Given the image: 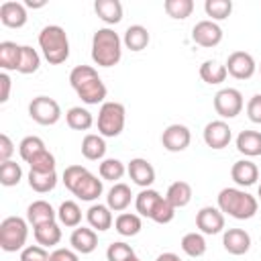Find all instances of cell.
I'll return each mask as SVG.
<instances>
[{"label": "cell", "instance_id": "obj_1", "mask_svg": "<svg viewBox=\"0 0 261 261\" xmlns=\"http://www.w3.org/2000/svg\"><path fill=\"white\" fill-rule=\"evenodd\" d=\"M69 84L75 90V94L82 98V102L94 106V104H104V98L108 94L102 77L92 65H75L69 71Z\"/></svg>", "mask_w": 261, "mask_h": 261}, {"label": "cell", "instance_id": "obj_2", "mask_svg": "<svg viewBox=\"0 0 261 261\" xmlns=\"http://www.w3.org/2000/svg\"><path fill=\"white\" fill-rule=\"evenodd\" d=\"M63 184L77 200H84V202L98 200L104 190L102 179L90 173L84 165H67L63 169Z\"/></svg>", "mask_w": 261, "mask_h": 261}, {"label": "cell", "instance_id": "obj_3", "mask_svg": "<svg viewBox=\"0 0 261 261\" xmlns=\"http://www.w3.org/2000/svg\"><path fill=\"white\" fill-rule=\"evenodd\" d=\"M218 208L222 214H228L237 220H249L257 214L259 202L241 188H222L218 192Z\"/></svg>", "mask_w": 261, "mask_h": 261}, {"label": "cell", "instance_id": "obj_4", "mask_svg": "<svg viewBox=\"0 0 261 261\" xmlns=\"http://www.w3.org/2000/svg\"><path fill=\"white\" fill-rule=\"evenodd\" d=\"M122 57V39L114 29H98L92 37V61L100 67H112Z\"/></svg>", "mask_w": 261, "mask_h": 261}, {"label": "cell", "instance_id": "obj_5", "mask_svg": "<svg viewBox=\"0 0 261 261\" xmlns=\"http://www.w3.org/2000/svg\"><path fill=\"white\" fill-rule=\"evenodd\" d=\"M39 47L43 51V57L51 65H59L67 61L69 57V39H67V33L59 24H47L41 29Z\"/></svg>", "mask_w": 261, "mask_h": 261}, {"label": "cell", "instance_id": "obj_6", "mask_svg": "<svg viewBox=\"0 0 261 261\" xmlns=\"http://www.w3.org/2000/svg\"><path fill=\"white\" fill-rule=\"evenodd\" d=\"M29 220L20 216H8L0 222V247L6 253H16L24 249L29 237Z\"/></svg>", "mask_w": 261, "mask_h": 261}, {"label": "cell", "instance_id": "obj_7", "mask_svg": "<svg viewBox=\"0 0 261 261\" xmlns=\"http://www.w3.org/2000/svg\"><path fill=\"white\" fill-rule=\"evenodd\" d=\"M126 110L120 102H104L98 112V133L102 137H118L124 128Z\"/></svg>", "mask_w": 261, "mask_h": 261}, {"label": "cell", "instance_id": "obj_8", "mask_svg": "<svg viewBox=\"0 0 261 261\" xmlns=\"http://www.w3.org/2000/svg\"><path fill=\"white\" fill-rule=\"evenodd\" d=\"M29 116L35 122L43 124V126H51V124H55L61 118V108H59V104L53 98H49V96H37L29 104Z\"/></svg>", "mask_w": 261, "mask_h": 261}, {"label": "cell", "instance_id": "obj_9", "mask_svg": "<svg viewBox=\"0 0 261 261\" xmlns=\"http://www.w3.org/2000/svg\"><path fill=\"white\" fill-rule=\"evenodd\" d=\"M243 94L237 88H222L214 96V110L222 118H234L243 110Z\"/></svg>", "mask_w": 261, "mask_h": 261}, {"label": "cell", "instance_id": "obj_10", "mask_svg": "<svg viewBox=\"0 0 261 261\" xmlns=\"http://www.w3.org/2000/svg\"><path fill=\"white\" fill-rule=\"evenodd\" d=\"M226 71L234 80H249L257 71V63H255V59H253L251 53H247V51H234L226 59Z\"/></svg>", "mask_w": 261, "mask_h": 261}, {"label": "cell", "instance_id": "obj_11", "mask_svg": "<svg viewBox=\"0 0 261 261\" xmlns=\"http://www.w3.org/2000/svg\"><path fill=\"white\" fill-rule=\"evenodd\" d=\"M190 141H192V133L186 124H169L161 135V145L169 153H179L188 149Z\"/></svg>", "mask_w": 261, "mask_h": 261}, {"label": "cell", "instance_id": "obj_12", "mask_svg": "<svg viewBox=\"0 0 261 261\" xmlns=\"http://www.w3.org/2000/svg\"><path fill=\"white\" fill-rule=\"evenodd\" d=\"M196 226L202 234H218L224 228V214L220 212V208L204 206L196 214Z\"/></svg>", "mask_w": 261, "mask_h": 261}, {"label": "cell", "instance_id": "obj_13", "mask_svg": "<svg viewBox=\"0 0 261 261\" xmlns=\"http://www.w3.org/2000/svg\"><path fill=\"white\" fill-rule=\"evenodd\" d=\"M192 41L200 47H216L222 41V29L214 20H200L192 29Z\"/></svg>", "mask_w": 261, "mask_h": 261}, {"label": "cell", "instance_id": "obj_14", "mask_svg": "<svg viewBox=\"0 0 261 261\" xmlns=\"http://www.w3.org/2000/svg\"><path fill=\"white\" fill-rule=\"evenodd\" d=\"M232 139V130L224 120H212L204 126V143L210 149H224Z\"/></svg>", "mask_w": 261, "mask_h": 261}, {"label": "cell", "instance_id": "obj_15", "mask_svg": "<svg viewBox=\"0 0 261 261\" xmlns=\"http://www.w3.org/2000/svg\"><path fill=\"white\" fill-rule=\"evenodd\" d=\"M27 6L22 2H14V0H8V2H2L0 4V20L4 27L8 29H20L27 24Z\"/></svg>", "mask_w": 261, "mask_h": 261}, {"label": "cell", "instance_id": "obj_16", "mask_svg": "<svg viewBox=\"0 0 261 261\" xmlns=\"http://www.w3.org/2000/svg\"><path fill=\"white\" fill-rule=\"evenodd\" d=\"M126 171H128L130 179H133L137 186H141L143 190L149 188V186L155 181V169H153V165H151L147 159H143V157L130 159L128 165H126Z\"/></svg>", "mask_w": 261, "mask_h": 261}, {"label": "cell", "instance_id": "obj_17", "mask_svg": "<svg viewBox=\"0 0 261 261\" xmlns=\"http://www.w3.org/2000/svg\"><path fill=\"white\" fill-rule=\"evenodd\" d=\"M222 245L230 255H245L251 249V237L243 228H228L222 234Z\"/></svg>", "mask_w": 261, "mask_h": 261}, {"label": "cell", "instance_id": "obj_18", "mask_svg": "<svg viewBox=\"0 0 261 261\" xmlns=\"http://www.w3.org/2000/svg\"><path fill=\"white\" fill-rule=\"evenodd\" d=\"M230 177L237 186H243V188H249L257 181L259 177V167L249 161V159H241V161H234L232 167H230Z\"/></svg>", "mask_w": 261, "mask_h": 261}, {"label": "cell", "instance_id": "obj_19", "mask_svg": "<svg viewBox=\"0 0 261 261\" xmlns=\"http://www.w3.org/2000/svg\"><path fill=\"white\" fill-rule=\"evenodd\" d=\"M69 245L73 247L75 253L88 255L98 247V234L94 228H86V226H77L73 228L71 237H69Z\"/></svg>", "mask_w": 261, "mask_h": 261}, {"label": "cell", "instance_id": "obj_20", "mask_svg": "<svg viewBox=\"0 0 261 261\" xmlns=\"http://www.w3.org/2000/svg\"><path fill=\"white\" fill-rule=\"evenodd\" d=\"M55 216H57V212L45 200H35L27 208V220H29V224H33V228L39 224H45V222H53Z\"/></svg>", "mask_w": 261, "mask_h": 261}, {"label": "cell", "instance_id": "obj_21", "mask_svg": "<svg viewBox=\"0 0 261 261\" xmlns=\"http://www.w3.org/2000/svg\"><path fill=\"white\" fill-rule=\"evenodd\" d=\"M130 200H133L130 188H128L126 184H120V181H118V184H114V186L108 190L106 206H108L110 210H114V212H122V210L128 208Z\"/></svg>", "mask_w": 261, "mask_h": 261}, {"label": "cell", "instance_id": "obj_22", "mask_svg": "<svg viewBox=\"0 0 261 261\" xmlns=\"http://www.w3.org/2000/svg\"><path fill=\"white\" fill-rule=\"evenodd\" d=\"M165 200H167L175 210H177V208L188 206V204H190V200H192V186H190L188 181H181V179L173 181V184L167 188Z\"/></svg>", "mask_w": 261, "mask_h": 261}, {"label": "cell", "instance_id": "obj_23", "mask_svg": "<svg viewBox=\"0 0 261 261\" xmlns=\"http://www.w3.org/2000/svg\"><path fill=\"white\" fill-rule=\"evenodd\" d=\"M86 218L96 230H108L112 226V210L106 204H92L86 212Z\"/></svg>", "mask_w": 261, "mask_h": 261}, {"label": "cell", "instance_id": "obj_24", "mask_svg": "<svg viewBox=\"0 0 261 261\" xmlns=\"http://www.w3.org/2000/svg\"><path fill=\"white\" fill-rule=\"evenodd\" d=\"M237 149H239V153H243L247 157L261 155V133H257V130H241L237 135Z\"/></svg>", "mask_w": 261, "mask_h": 261}, {"label": "cell", "instance_id": "obj_25", "mask_svg": "<svg viewBox=\"0 0 261 261\" xmlns=\"http://www.w3.org/2000/svg\"><path fill=\"white\" fill-rule=\"evenodd\" d=\"M94 10L106 24H116L122 20V4L118 0H96Z\"/></svg>", "mask_w": 261, "mask_h": 261}, {"label": "cell", "instance_id": "obj_26", "mask_svg": "<svg viewBox=\"0 0 261 261\" xmlns=\"http://www.w3.org/2000/svg\"><path fill=\"white\" fill-rule=\"evenodd\" d=\"M149 31L143 27V24H130L126 31H124V37H122V43L126 49L130 51H143L147 45H149Z\"/></svg>", "mask_w": 261, "mask_h": 261}, {"label": "cell", "instance_id": "obj_27", "mask_svg": "<svg viewBox=\"0 0 261 261\" xmlns=\"http://www.w3.org/2000/svg\"><path fill=\"white\" fill-rule=\"evenodd\" d=\"M33 234H35V241L41 247H55L61 241V228H59V224L55 220L35 226L33 228Z\"/></svg>", "mask_w": 261, "mask_h": 261}, {"label": "cell", "instance_id": "obj_28", "mask_svg": "<svg viewBox=\"0 0 261 261\" xmlns=\"http://www.w3.org/2000/svg\"><path fill=\"white\" fill-rule=\"evenodd\" d=\"M20 49H22V45H16L12 41H2L0 43V67L4 71H16L18 69Z\"/></svg>", "mask_w": 261, "mask_h": 261}, {"label": "cell", "instance_id": "obj_29", "mask_svg": "<svg viewBox=\"0 0 261 261\" xmlns=\"http://www.w3.org/2000/svg\"><path fill=\"white\" fill-rule=\"evenodd\" d=\"M82 155L88 159V161H98L106 155V143H104V137L102 135H86L84 141H82Z\"/></svg>", "mask_w": 261, "mask_h": 261}, {"label": "cell", "instance_id": "obj_30", "mask_svg": "<svg viewBox=\"0 0 261 261\" xmlns=\"http://www.w3.org/2000/svg\"><path fill=\"white\" fill-rule=\"evenodd\" d=\"M161 198H163V196H161L157 190H151V188L141 190V192L137 194V198H135V208H137L139 216L151 218V214H153V210H155V206H157V202H159Z\"/></svg>", "mask_w": 261, "mask_h": 261}, {"label": "cell", "instance_id": "obj_31", "mask_svg": "<svg viewBox=\"0 0 261 261\" xmlns=\"http://www.w3.org/2000/svg\"><path fill=\"white\" fill-rule=\"evenodd\" d=\"M228 71H226V65L214 61V59H206L202 65H200V77L210 84V86H216V84H222L226 80Z\"/></svg>", "mask_w": 261, "mask_h": 261}, {"label": "cell", "instance_id": "obj_32", "mask_svg": "<svg viewBox=\"0 0 261 261\" xmlns=\"http://www.w3.org/2000/svg\"><path fill=\"white\" fill-rule=\"evenodd\" d=\"M29 186L37 194H47L57 186V173L55 171H29Z\"/></svg>", "mask_w": 261, "mask_h": 261}, {"label": "cell", "instance_id": "obj_33", "mask_svg": "<svg viewBox=\"0 0 261 261\" xmlns=\"http://www.w3.org/2000/svg\"><path fill=\"white\" fill-rule=\"evenodd\" d=\"M114 228L120 237H135L141 232L143 228V222H141V216L139 214H130V212H122L116 216L114 220Z\"/></svg>", "mask_w": 261, "mask_h": 261}, {"label": "cell", "instance_id": "obj_34", "mask_svg": "<svg viewBox=\"0 0 261 261\" xmlns=\"http://www.w3.org/2000/svg\"><path fill=\"white\" fill-rule=\"evenodd\" d=\"M57 218L63 226H69V228H77L80 222H82V208L77 206V202L73 200H65L61 202L59 210H57Z\"/></svg>", "mask_w": 261, "mask_h": 261}, {"label": "cell", "instance_id": "obj_35", "mask_svg": "<svg viewBox=\"0 0 261 261\" xmlns=\"http://www.w3.org/2000/svg\"><path fill=\"white\" fill-rule=\"evenodd\" d=\"M65 120H67V126L73 128V130H88L92 124H94V118H92V112L82 108V106H73L65 112Z\"/></svg>", "mask_w": 261, "mask_h": 261}, {"label": "cell", "instance_id": "obj_36", "mask_svg": "<svg viewBox=\"0 0 261 261\" xmlns=\"http://www.w3.org/2000/svg\"><path fill=\"white\" fill-rule=\"evenodd\" d=\"M181 251L188 257H202L206 253V239L202 232H188L181 239Z\"/></svg>", "mask_w": 261, "mask_h": 261}, {"label": "cell", "instance_id": "obj_37", "mask_svg": "<svg viewBox=\"0 0 261 261\" xmlns=\"http://www.w3.org/2000/svg\"><path fill=\"white\" fill-rule=\"evenodd\" d=\"M39 65H41V57H39L37 49H33L31 45H22V49H20V61H18V69L16 71L29 75V73H35L39 69Z\"/></svg>", "mask_w": 261, "mask_h": 261}, {"label": "cell", "instance_id": "obj_38", "mask_svg": "<svg viewBox=\"0 0 261 261\" xmlns=\"http://www.w3.org/2000/svg\"><path fill=\"white\" fill-rule=\"evenodd\" d=\"M43 151H45V143H43L41 137H35V135L24 137V139L20 141V145H18L20 159L27 161V163H31V161H33L39 153H43Z\"/></svg>", "mask_w": 261, "mask_h": 261}, {"label": "cell", "instance_id": "obj_39", "mask_svg": "<svg viewBox=\"0 0 261 261\" xmlns=\"http://www.w3.org/2000/svg\"><path fill=\"white\" fill-rule=\"evenodd\" d=\"M167 16L175 18V20H184L194 12V2L192 0H165L163 4Z\"/></svg>", "mask_w": 261, "mask_h": 261}, {"label": "cell", "instance_id": "obj_40", "mask_svg": "<svg viewBox=\"0 0 261 261\" xmlns=\"http://www.w3.org/2000/svg\"><path fill=\"white\" fill-rule=\"evenodd\" d=\"M124 171H126V167H124V163L118 161V159H104V161L100 163V167H98V173H100L102 179L116 181V184H118V179L124 175Z\"/></svg>", "mask_w": 261, "mask_h": 261}, {"label": "cell", "instance_id": "obj_41", "mask_svg": "<svg viewBox=\"0 0 261 261\" xmlns=\"http://www.w3.org/2000/svg\"><path fill=\"white\" fill-rule=\"evenodd\" d=\"M204 10L212 20H224L232 12V2L230 0H206Z\"/></svg>", "mask_w": 261, "mask_h": 261}, {"label": "cell", "instance_id": "obj_42", "mask_svg": "<svg viewBox=\"0 0 261 261\" xmlns=\"http://www.w3.org/2000/svg\"><path fill=\"white\" fill-rule=\"evenodd\" d=\"M20 177H22V169H20V165L16 161L10 159V161L0 165V184L2 186L12 188V186H16L20 181Z\"/></svg>", "mask_w": 261, "mask_h": 261}, {"label": "cell", "instance_id": "obj_43", "mask_svg": "<svg viewBox=\"0 0 261 261\" xmlns=\"http://www.w3.org/2000/svg\"><path fill=\"white\" fill-rule=\"evenodd\" d=\"M173 216H175V208H173L165 198H161V200L157 202L153 214H151V220L157 222V224H167V222L173 220Z\"/></svg>", "mask_w": 261, "mask_h": 261}, {"label": "cell", "instance_id": "obj_44", "mask_svg": "<svg viewBox=\"0 0 261 261\" xmlns=\"http://www.w3.org/2000/svg\"><path fill=\"white\" fill-rule=\"evenodd\" d=\"M133 255H135L133 247L126 245V243H122V241H114V243L108 245V249H106V259H108V261H126V259L133 257Z\"/></svg>", "mask_w": 261, "mask_h": 261}, {"label": "cell", "instance_id": "obj_45", "mask_svg": "<svg viewBox=\"0 0 261 261\" xmlns=\"http://www.w3.org/2000/svg\"><path fill=\"white\" fill-rule=\"evenodd\" d=\"M29 165H31L33 171H55V157H53V153H49V151L45 149V151L39 153Z\"/></svg>", "mask_w": 261, "mask_h": 261}, {"label": "cell", "instance_id": "obj_46", "mask_svg": "<svg viewBox=\"0 0 261 261\" xmlns=\"http://www.w3.org/2000/svg\"><path fill=\"white\" fill-rule=\"evenodd\" d=\"M20 261H49V253L41 245H29L20 251Z\"/></svg>", "mask_w": 261, "mask_h": 261}, {"label": "cell", "instance_id": "obj_47", "mask_svg": "<svg viewBox=\"0 0 261 261\" xmlns=\"http://www.w3.org/2000/svg\"><path fill=\"white\" fill-rule=\"evenodd\" d=\"M247 116L251 122L261 124V94H255L247 104Z\"/></svg>", "mask_w": 261, "mask_h": 261}, {"label": "cell", "instance_id": "obj_48", "mask_svg": "<svg viewBox=\"0 0 261 261\" xmlns=\"http://www.w3.org/2000/svg\"><path fill=\"white\" fill-rule=\"evenodd\" d=\"M14 153V145H12V141H10V137L8 135H0V163H6V161H10V155Z\"/></svg>", "mask_w": 261, "mask_h": 261}, {"label": "cell", "instance_id": "obj_49", "mask_svg": "<svg viewBox=\"0 0 261 261\" xmlns=\"http://www.w3.org/2000/svg\"><path fill=\"white\" fill-rule=\"evenodd\" d=\"M49 261H80V257L71 249H55L49 255Z\"/></svg>", "mask_w": 261, "mask_h": 261}, {"label": "cell", "instance_id": "obj_50", "mask_svg": "<svg viewBox=\"0 0 261 261\" xmlns=\"http://www.w3.org/2000/svg\"><path fill=\"white\" fill-rule=\"evenodd\" d=\"M0 88H2V92H0V102L4 104V102H8V98H10V75H8L6 71L0 73Z\"/></svg>", "mask_w": 261, "mask_h": 261}, {"label": "cell", "instance_id": "obj_51", "mask_svg": "<svg viewBox=\"0 0 261 261\" xmlns=\"http://www.w3.org/2000/svg\"><path fill=\"white\" fill-rule=\"evenodd\" d=\"M155 261H181V259H179V255H175V253H161Z\"/></svg>", "mask_w": 261, "mask_h": 261}, {"label": "cell", "instance_id": "obj_52", "mask_svg": "<svg viewBox=\"0 0 261 261\" xmlns=\"http://www.w3.org/2000/svg\"><path fill=\"white\" fill-rule=\"evenodd\" d=\"M47 2L45 0H27L24 2V6H29V8H43Z\"/></svg>", "mask_w": 261, "mask_h": 261}, {"label": "cell", "instance_id": "obj_53", "mask_svg": "<svg viewBox=\"0 0 261 261\" xmlns=\"http://www.w3.org/2000/svg\"><path fill=\"white\" fill-rule=\"evenodd\" d=\"M126 261H141V259H139V257H137V255H133V257H128V259H126Z\"/></svg>", "mask_w": 261, "mask_h": 261}, {"label": "cell", "instance_id": "obj_54", "mask_svg": "<svg viewBox=\"0 0 261 261\" xmlns=\"http://www.w3.org/2000/svg\"><path fill=\"white\" fill-rule=\"evenodd\" d=\"M257 196H259V200H261V186H259V190H257Z\"/></svg>", "mask_w": 261, "mask_h": 261}, {"label": "cell", "instance_id": "obj_55", "mask_svg": "<svg viewBox=\"0 0 261 261\" xmlns=\"http://www.w3.org/2000/svg\"><path fill=\"white\" fill-rule=\"evenodd\" d=\"M259 73H261V65H259Z\"/></svg>", "mask_w": 261, "mask_h": 261}]
</instances>
